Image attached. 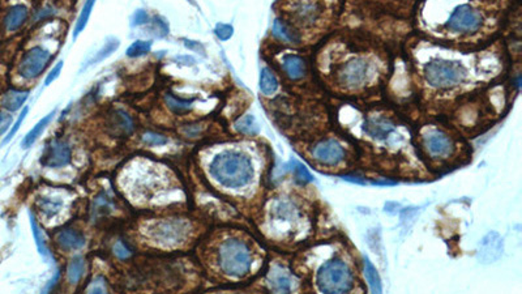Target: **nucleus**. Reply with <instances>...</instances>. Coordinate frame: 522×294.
Here are the masks:
<instances>
[{"instance_id":"bb28decb","label":"nucleus","mask_w":522,"mask_h":294,"mask_svg":"<svg viewBox=\"0 0 522 294\" xmlns=\"http://www.w3.org/2000/svg\"><path fill=\"white\" fill-rule=\"evenodd\" d=\"M365 279L370 284L371 292L372 293H381L383 288H381V280L378 278V271H376V268L372 266V263L370 262L368 258H365Z\"/></svg>"},{"instance_id":"37998d69","label":"nucleus","mask_w":522,"mask_h":294,"mask_svg":"<svg viewBox=\"0 0 522 294\" xmlns=\"http://www.w3.org/2000/svg\"><path fill=\"white\" fill-rule=\"evenodd\" d=\"M91 293H106V284L104 282L102 278H98L97 280L93 281L91 286H89Z\"/></svg>"},{"instance_id":"cd10ccee","label":"nucleus","mask_w":522,"mask_h":294,"mask_svg":"<svg viewBox=\"0 0 522 294\" xmlns=\"http://www.w3.org/2000/svg\"><path fill=\"white\" fill-rule=\"evenodd\" d=\"M119 47V40L115 37H111L109 40L104 42V47L101 50H98L97 54L94 55V58L89 62V65H97V63H101L102 60H104L106 58H109L110 55L115 53Z\"/></svg>"},{"instance_id":"2f4dec72","label":"nucleus","mask_w":522,"mask_h":294,"mask_svg":"<svg viewBox=\"0 0 522 294\" xmlns=\"http://www.w3.org/2000/svg\"><path fill=\"white\" fill-rule=\"evenodd\" d=\"M30 225H32V229H33V236H34V240H36V245H37L39 254L45 256V258L49 256L50 255L49 247H47L46 241H45V238L42 236V231L39 229L38 224L36 223V218L33 217V214H30Z\"/></svg>"},{"instance_id":"72a5a7b5","label":"nucleus","mask_w":522,"mask_h":294,"mask_svg":"<svg viewBox=\"0 0 522 294\" xmlns=\"http://www.w3.org/2000/svg\"><path fill=\"white\" fill-rule=\"evenodd\" d=\"M144 143L150 147H158V146H165L169 139L165 135L157 134V133H146L143 135Z\"/></svg>"},{"instance_id":"4468645a","label":"nucleus","mask_w":522,"mask_h":294,"mask_svg":"<svg viewBox=\"0 0 522 294\" xmlns=\"http://www.w3.org/2000/svg\"><path fill=\"white\" fill-rule=\"evenodd\" d=\"M109 126L113 134L117 136H127L135 131V122L123 110H115L109 121Z\"/></svg>"},{"instance_id":"aec40b11","label":"nucleus","mask_w":522,"mask_h":294,"mask_svg":"<svg viewBox=\"0 0 522 294\" xmlns=\"http://www.w3.org/2000/svg\"><path fill=\"white\" fill-rule=\"evenodd\" d=\"M195 100H183L174 94L168 93L165 95V104L169 107L170 111L177 115H185L194 107Z\"/></svg>"},{"instance_id":"c756f323","label":"nucleus","mask_w":522,"mask_h":294,"mask_svg":"<svg viewBox=\"0 0 522 294\" xmlns=\"http://www.w3.org/2000/svg\"><path fill=\"white\" fill-rule=\"evenodd\" d=\"M38 205L41 211L46 214V217L52 218L54 216L59 214V211L63 205V201L60 199H54V198H42L38 201Z\"/></svg>"},{"instance_id":"9b49d317","label":"nucleus","mask_w":522,"mask_h":294,"mask_svg":"<svg viewBox=\"0 0 522 294\" xmlns=\"http://www.w3.org/2000/svg\"><path fill=\"white\" fill-rule=\"evenodd\" d=\"M503 247L504 246H503L501 237L495 231L488 233L479 245L478 255H477L478 260L483 264L494 263L496 260H499L503 254Z\"/></svg>"},{"instance_id":"473e14b6","label":"nucleus","mask_w":522,"mask_h":294,"mask_svg":"<svg viewBox=\"0 0 522 294\" xmlns=\"http://www.w3.org/2000/svg\"><path fill=\"white\" fill-rule=\"evenodd\" d=\"M273 33L275 37L285 42H298V37L294 32H291L286 24H284L281 20H275L273 24Z\"/></svg>"},{"instance_id":"f3484780","label":"nucleus","mask_w":522,"mask_h":294,"mask_svg":"<svg viewBox=\"0 0 522 294\" xmlns=\"http://www.w3.org/2000/svg\"><path fill=\"white\" fill-rule=\"evenodd\" d=\"M27 97H29V91L12 89V91H8L7 93L3 95L0 104H1L3 109L13 113V111H17L19 109H21V106L25 104Z\"/></svg>"},{"instance_id":"a211bd4d","label":"nucleus","mask_w":522,"mask_h":294,"mask_svg":"<svg viewBox=\"0 0 522 294\" xmlns=\"http://www.w3.org/2000/svg\"><path fill=\"white\" fill-rule=\"evenodd\" d=\"M55 110H52L50 114H47L45 118H42L41 121L25 135V137L23 139V143H21V147L23 149H27V148L32 147L37 140H38L39 136L43 134V131L47 128V126L52 123L54 120V115H55Z\"/></svg>"},{"instance_id":"ddd939ff","label":"nucleus","mask_w":522,"mask_h":294,"mask_svg":"<svg viewBox=\"0 0 522 294\" xmlns=\"http://www.w3.org/2000/svg\"><path fill=\"white\" fill-rule=\"evenodd\" d=\"M424 144L432 156H445L452 152L449 137L440 131H431L426 135Z\"/></svg>"},{"instance_id":"49530a36","label":"nucleus","mask_w":522,"mask_h":294,"mask_svg":"<svg viewBox=\"0 0 522 294\" xmlns=\"http://www.w3.org/2000/svg\"><path fill=\"white\" fill-rule=\"evenodd\" d=\"M190 1H191V0H190Z\"/></svg>"},{"instance_id":"e433bc0d","label":"nucleus","mask_w":522,"mask_h":294,"mask_svg":"<svg viewBox=\"0 0 522 294\" xmlns=\"http://www.w3.org/2000/svg\"><path fill=\"white\" fill-rule=\"evenodd\" d=\"M214 33L216 36L221 41H227L231 38L233 33H234V29L231 25L229 24H217V27L214 29Z\"/></svg>"},{"instance_id":"7ed1b4c3","label":"nucleus","mask_w":522,"mask_h":294,"mask_svg":"<svg viewBox=\"0 0 522 294\" xmlns=\"http://www.w3.org/2000/svg\"><path fill=\"white\" fill-rule=\"evenodd\" d=\"M220 266L221 269L230 276L240 278L245 276L251 268L252 258L245 242L229 240L223 242L220 249Z\"/></svg>"},{"instance_id":"6e6552de","label":"nucleus","mask_w":522,"mask_h":294,"mask_svg":"<svg viewBox=\"0 0 522 294\" xmlns=\"http://www.w3.org/2000/svg\"><path fill=\"white\" fill-rule=\"evenodd\" d=\"M371 72V63L365 58H354L349 60L339 72V82L348 89H358L363 87Z\"/></svg>"},{"instance_id":"4be33fe9","label":"nucleus","mask_w":522,"mask_h":294,"mask_svg":"<svg viewBox=\"0 0 522 294\" xmlns=\"http://www.w3.org/2000/svg\"><path fill=\"white\" fill-rule=\"evenodd\" d=\"M284 69L287 74V76L293 80H298L303 78L306 72V66L303 59H300L297 55H288L284 59Z\"/></svg>"},{"instance_id":"ea45409f","label":"nucleus","mask_w":522,"mask_h":294,"mask_svg":"<svg viewBox=\"0 0 522 294\" xmlns=\"http://www.w3.org/2000/svg\"><path fill=\"white\" fill-rule=\"evenodd\" d=\"M62 68H63V62L60 60V62H59V63H58V65L52 68V71L49 72V75L46 76V79H45V85H46V87H49L52 81H55L59 78V75H60V72H62Z\"/></svg>"},{"instance_id":"c03bdc74","label":"nucleus","mask_w":522,"mask_h":294,"mask_svg":"<svg viewBox=\"0 0 522 294\" xmlns=\"http://www.w3.org/2000/svg\"><path fill=\"white\" fill-rule=\"evenodd\" d=\"M174 60H175L178 65H181V66H187V67H191V66H194L196 63L195 58H192V56H190V55H179V56H177Z\"/></svg>"},{"instance_id":"2eb2a0df","label":"nucleus","mask_w":522,"mask_h":294,"mask_svg":"<svg viewBox=\"0 0 522 294\" xmlns=\"http://www.w3.org/2000/svg\"><path fill=\"white\" fill-rule=\"evenodd\" d=\"M29 10L24 4H16L4 17V27L7 32H16L25 24Z\"/></svg>"},{"instance_id":"f257e3e1","label":"nucleus","mask_w":522,"mask_h":294,"mask_svg":"<svg viewBox=\"0 0 522 294\" xmlns=\"http://www.w3.org/2000/svg\"><path fill=\"white\" fill-rule=\"evenodd\" d=\"M209 172L220 185L227 188H245L253 178V166L248 156L234 150L217 155L209 165Z\"/></svg>"},{"instance_id":"dca6fc26","label":"nucleus","mask_w":522,"mask_h":294,"mask_svg":"<svg viewBox=\"0 0 522 294\" xmlns=\"http://www.w3.org/2000/svg\"><path fill=\"white\" fill-rule=\"evenodd\" d=\"M58 243L65 250H80L85 245V238L81 233L72 229H65L59 233Z\"/></svg>"},{"instance_id":"5701e85b","label":"nucleus","mask_w":522,"mask_h":294,"mask_svg":"<svg viewBox=\"0 0 522 294\" xmlns=\"http://www.w3.org/2000/svg\"><path fill=\"white\" fill-rule=\"evenodd\" d=\"M148 24H149V27L146 29V32H149L150 36H153L156 38H165L169 36V24L163 17L155 16L152 20H149Z\"/></svg>"},{"instance_id":"1a4fd4ad","label":"nucleus","mask_w":522,"mask_h":294,"mask_svg":"<svg viewBox=\"0 0 522 294\" xmlns=\"http://www.w3.org/2000/svg\"><path fill=\"white\" fill-rule=\"evenodd\" d=\"M291 12L300 27H310L320 17L321 4L319 0H294Z\"/></svg>"},{"instance_id":"6ab92c4d","label":"nucleus","mask_w":522,"mask_h":294,"mask_svg":"<svg viewBox=\"0 0 522 294\" xmlns=\"http://www.w3.org/2000/svg\"><path fill=\"white\" fill-rule=\"evenodd\" d=\"M268 282L271 289L278 293H287L291 291V280L281 268H274L268 276Z\"/></svg>"},{"instance_id":"f8f14e48","label":"nucleus","mask_w":522,"mask_h":294,"mask_svg":"<svg viewBox=\"0 0 522 294\" xmlns=\"http://www.w3.org/2000/svg\"><path fill=\"white\" fill-rule=\"evenodd\" d=\"M313 156L316 160L326 163V165H336L345 157L343 148L336 140H326L320 144H317L313 149Z\"/></svg>"},{"instance_id":"393cba45","label":"nucleus","mask_w":522,"mask_h":294,"mask_svg":"<svg viewBox=\"0 0 522 294\" xmlns=\"http://www.w3.org/2000/svg\"><path fill=\"white\" fill-rule=\"evenodd\" d=\"M260 89L261 92L266 95L275 93V91L278 89V81L269 68L261 69Z\"/></svg>"},{"instance_id":"79ce46f5","label":"nucleus","mask_w":522,"mask_h":294,"mask_svg":"<svg viewBox=\"0 0 522 294\" xmlns=\"http://www.w3.org/2000/svg\"><path fill=\"white\" fill-rule=\"evenodd\" d=\"M114 253H115L119 259H127V258H130V250L122 242H117V245L114 246Z\"/></svg>"},{"instance_id":"a878e982","label":"nucleus","mask_w":522,"mask_h":294,"mask_svg":"<svg viewBox=\"0 0 522 294\" xmlns=\"http://www.w3.org/2000/svg\"><path fill=\"white\" fill-rule=\"evenodd\" d=\"M95 4V0H87L80 16H78V21H76V25H75V30H73V38H78V34L85 29V27L88 25V21L91 19V11H93V7Z\"/></svg>"},{"instance_id":"c85d7f7f","label":"nucleus","mask_w":522,"mask_h":294,"mask_svg":"<svg viewBox=\"0 0 522 294\" xmlns=\"http://www.w3.org/2000/svg\"><path fill=\"white\" fill-rule=\"evenodd\" d=\"M84 271H85V263H84V259L81 256H76L72 259V262L69 263L68 266V280L71 284L76 285L78 281L81 280L82 275H84Z\"/></svg>"},{"instance_id":"412c9836","label":"nucleus","mask_w":522,"mask_h":294,"mask_svg":"<svg viewBox=\"0 0 522 294\" xmlns=\"http://www.w3.org/2000/svg\"><path fill=\"white\" fill-rule=\"evenodd\" d=\"M393 130H394V126L392 124L391 122L381 120V118L380 120H371V121L367 122V124H365L367 134L371 135L372 137H376V139L388 137L393 133Z\"/></svg>"},{"instance_id":"9d476101","label":"nucleus","mask_w":522,"mask_h":294,"mask_svg":"<svg viewBox=\"0 0 522 294\" xmlns=\"http://www.w3.org/2000/svg\"><path fill=\"white\" fill-rule=\"evenodd\" d=\"M71 161V148L65 140L54 139L45 149L42 156V165L47 168H62Z\"/></svg>"},{"instance_id":"c9c22d12","label":"nucleus","mask_w":522,"mask_h":294,"mask_svg":"<svg viewBox=\"0 0 522 294\" xmlns=\"http://www.w3.org/2000/svg\"><path fill=\"white\" fill-rule=\"evenodd\" d=\"M27 113H29V107H24V110H23V111H21V114L19 115V120H17V122L14 123V126H13L12 130L10 131V134L7 135V136H5V139L3 140L1 146H5L7 143H10V142L12 140L13 136L16 135V133L19 131V128L21 127V123H23V122H24V120H25L26 114H27Z\"/></svg>"},{"instance_id":"a18cd8bd","label":"nucleus","mask_w":522,"mask_h":294,"mask_svg":"<svg viewBox=\"0 0 522 294\" xmlns=\"http://www.w3.org/2000/svg\"><path fill=\"white\" fill-rule=\"evenodd\" d=\"M55 14V11L52 10V8H45V10H41L39 11L38 14H37V16H36V21L37 20H41V19H45V17H47V16H52V14Z\"/></svg>"},{"instance_id":"f03ea898","label":"nucleus","mask_w":522,"mask_h":294,"mask_svg":"<svg viewBox=\"0 0 522 294\" xmlns=\"http://www.w3.org/2000/svg\"><path fill=\"white\" fill-rule=\"evenodd\" d=\"M426 80L433 88L446 89L461 84L466 78L462 63L446 59H435L424 68Z\"/></svg>"},{"instance_id":"a19ab883","label":"nucleus","mask_w":522,"mask_h":294,"mask_svg":"<svg viewBox=\"0 0 522 294\" xmlns=\"http://www.w3.org/2000/svg\"><path fill=\"white\" fill-rule=\"evenodd\" d=\"M12 121L13 118L11 114H8V113H1V111H0V135L4 134V133L10 128V126H11Z\"/></svg>"},{"instance_id":"58836bf2","label":"nucleus","mask_w":522,"mask_h":294,"mask_svg":"<svg viewBox=\"0 0 522 294\" xmlns=\"http://www.w3.org/2000/svg\"><path fill=\"white\" fill-rule=\"evenodd\" d=\"M183 45H184L188 50H191V52H195V53H198L200 55H205V47H204V45H203L201 42H198V41L184 38V40H183Z\"/></svg>"},{"instance_id":"7c9ffc66","label":"nucleus","mask_w":522,"mask_h":294,"mask_svg":"<svg viewBox=\"0 0 522 294\" xmlns=\"http://www.w3.org/2000/svg\"><path fill=\"white\" fill-rule=\"evenodd\" d=\"M152 45L153 42L152 41H135L130 47L127 49L126 55L128 58H139V56H143L146 54L150 53L152 50Z\"/></svg>"},{"instance_id":"4c0bfd02","label":"nucleus","mask_w":522,"mask_h":294,"mask_svg":"<svg viewBox=\"0 0 522 294\" xmlns=\"http://www.w3.org/2000/svg\"><path fill=\"white\" fill-rule=\"evenodd\" d=\"M293 166H294V168H293L294 174H295V177H297L298 179H300V181H304V182H311V181H313V175L308 173V170H307L302 163L293 161Z\"/></svg>"},{"instance_id":"423d86ee","label":"nucleus","mask_w":522,"mask_h":294,"mask_svg":"<svg viewBox=\"0 0 522 294\" xmlns=\"http://www.w3.org/2000/svg\"><path fill=\"white\" fill-rule=\"evenodd\" d=\"M482 14L470 4H461L449 16L446 29L452 33H473L482 25Z\"/></svg>"},{"instance_id":"39448f33","label":"nucleus","mask_w":522,"mask_h":294,"mask_svg":"<svg viewBox=\"0 0 522 294\" xmlns=\"http://www.w3.org/2000/svg\"><path fill=\"white\" fill-rule=\"evenodd\" d=\"M190 224L184 220H162L149 227V236L162 246L181 245L190 234Z\"/></svg>"},{"instance_id":"20e7f679","label":"nucleus","mask_w":522,"mask_h":294,"mask_svg":"<svg viewBox=\"0 0 522 294\" xmlns=\"http://www.w3.org/2000/svg\"><path fill=\"white\" fill-rule=\"evenodd\" d=\"M317 285L323 293H345L352 289V272L339 260L328 262L317 273Z\"/></svg>"},{"instance_id":"0eeeda50","label":"nucleus","mask_w":522,"mask_h":294,"mask_svg":"<svg viewBox=\"0 0 522 294\" xmlns=\"http://www.w3.org/2000/svg\"><path fill=\"white\" fill-rule=\"evenodd\" d=\"M52 60V54L49 50L34 46L26 52L19 63V75L26 80H33L46 69Z\"/></svg>"},{"instance_id":"b1692460","label":"nucleus","mask_w":522,"mask_h":294,"mask_svg":"<svg viewBox=\"0 0 522 294\" xmlns=\"http://www.w3.org/2000/svg\"><path fill=\"white\" fill-rule=\"evenodd\" d=\"M235 130L238 133H240V134L253 136V135L259 134L260 127H259L258 121L255 120V117L249 114V115L242 117L239 121H236V123H235Z\"/></svg>"},{"instance_id":"f704fd0d","label":"nucleus","mask_w":522,"mask_h":294,"mask_svg":"<svg viewBox=\"0 0 522 294\" xmlns=\"http://www.w3.org/2000/svg\"><path fill=\"white\" fill-rule=\"evenodd\" d=\"M149 23V14L145 10H137L130 17V27H141Z\"/></svg>"}]
</instances>
